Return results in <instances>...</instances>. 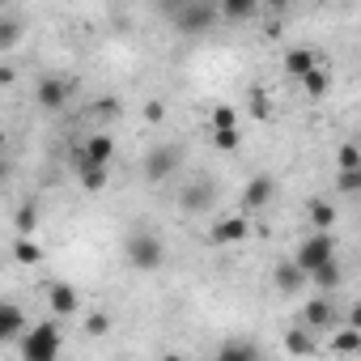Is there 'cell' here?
Wrapping results in <instances>:
<instances>
[{
	"instance_id": "6da1fadb",
	"label": "cell",
	"mask_w": 361,
	"mask_h": 361,
	"mask_svg": "<svg viewBox=\"0 0 361 361\" xmlns=\"http://www.w3.org/2000/svg\"><path fill=\"white\" fill-rule=\"evenodd\" d=\"M22 361H60V348H64V336L56 323H35L22 331Z\"/></svg>"
},
{
	"instance_id": "7a4b0ae2",
	"label": "cell",
	"mask_w": 361,
	"mask_h": 361,
	"mask_svg": "<svg viewBox=\"0 0 361 361\" xmlns=\"http://www.w3.org/2000/svg\"><path fill=\"white\" fill-rule=\"evenodd\" d=\"M123 251H128V264L136 272H157L166 264V243L153 230H132L128 243H123Z\"/></svg>"
},
{
	"instance_id": "3957f363",
	"label": "cell",
	"mask_w": 361,
	"mask_h": 361,
	"mask_svg": "<svg viewBox=\"0 0 361 361\" xmlns=\"http://www.w3.org/2000/svg\"><path fill=\"white\" fill-rule=\"evenodd\" d=\"M170 18H174L178 30L200 35V30H209L221 13H217V5H209V0H183V5H170Z\"/></svg>"
},
{
	"instance_id": "277c9868",
	"label": "cell",
	"mask_w": 361,
	"mask_h": 361,
	"mask_svg": "<svg viewBox=\"0 0 361 361\" xmlns=\"http://www.w3.org/2000/svg\"><path fill=\"white\" fill-rule=\"evenodd\" d=\"M327 259H336V238H331V234H310V238L298 247V255H293L289 264H293L302 276H310V272L323 268Z\"/></svg>"
},
{
	"instance_id": "5b68a950",
	"label": "cell",
	"mask_w": 361,
	"mask_h": 361,
	"mask_svg": "<svg viewBox=\"0 0 361 361\" xmlns=\"http://www.w3.org/2000/svg\"><path fill=\"white\" fill-rule=\"evenodd\" d=\"M178 204H183V213H209L217 204V183L204 174H196L192 183L183 188V196H178Z\"/></svg>"
},
{
	"instance_id": "8992f818",
	"label": "cell",
	"mask_w": 361,
	"mask_h": 361,
	"mask_svg": "<svg viewBox=\"0 0 361 361\" xmlns=\"http://www.w3.org/2000/svg\"><path fill=\"white\" fill-rule=\"evenodd\" d=\"M302 314H306V331L314 336V331H331L336 323H340V310H336V302L331 298H310L306 306H302Z\"/></svg>"
},
{
	"instance_id": "52a82bcc",
	"label": "cell",
	"mask_w": 361,
	"mask_h": 361,
	"mask_svg": "<svg viewBox=\"0 0 361 361\" xmlns=\"http://www.w3.org/2000/svg\"><path fill=\"white\" fill-rule=\"evenodd\" d=\"M178 161H183V153H178L174 145H157L145 157V178H149V183H161V178H170L178 170Z\"/></svg>"
},
{
	"instance_id": "ba28073f",
	"label": "cell",
	"mask_w": 361,
	"mask_h": 361,
	"mask_svg": "<svg viewBox=\"0 0 361 361\" xmlns=\"http://www.w3.org/2000/svg\"><path fill=\"white\" fill-rule=\"evenodd\" d=\"M68 90H73V85H68L64 77H51V73H47V77H39V85H35V102H39L43 111H60V106L68 102Z\"/></svg>"
},
{
	"instance_id": "9c48e42d",
	"label": "cell",
	"mask_w": 361,
	"mask_h": 361,
	"mask_svg": "<svg viewBox=\"0 0 361 361\" xmlns=\"http://www.w3.org/2000/svg\"><path fill=\"white\" fill-rule=\"evenodd\" d=\"M26 327H30V323H26V310H22L18 302H9V298H0V344L22 340Z\"/></svg>"
},
{
	"instance_id": "30bf717a",
	"label": "cell",
	"mask_w": 361,
	"mask_h": 361,
	"mask_svg": "<svg viewBox=\"0 0 361 361\" xmlns=\"http://www.w3.org/2000/svg\"><path fill=\"white\" fill-rule=\"evenodd\" d=\"M272 192H276V183H272V178H268V174H255L251 183L243 188V217L259 213V209H264V204L272 200Z\"/></svg>"
},
{
	"instance_id": "8fae6325",
	"label": "cell",
	"mask_w": 361,
	"mask_h": 361,
	"mask_svg": "<svg viewBox=\"0 0 361 361\" xmlns=\"http://www.w3.org/2000/svg\"><path fill=\"white\" fill-rule=\"evenodd\" d=\"M47 302H51V310H56V314H77V310H81V293H77L68 281H51Z\"/></svg>"
},
{
	"instance_id": "7c38bea8",
	"label": "cell",
	"mask_w": 361,
	"mask_h": 361,
	"mask_svg": "<svg viewBox=\"0 0 361 361\" xmlns=\"http://www.w3.org/2000/svg\"><path fill=\"white\" fill-rule=\"evenodd\" d=\"M247 234H251V221H247L243 213H234V217H221L209 238H213V243H243Z\"/></svg>"
},
{
	"instance_id": "4fadbf2b",
	"label": "cell",
	"mask_w": 361,
	"mask_h": 361,
	"mask_svg": "<svg viewBox=\"0 0 361 361\" xmlns=\"http://www.w3.org/2000/svg\"><path fill=\"white\" fill-rule=\"evenodd\" d=\"M111 157H115V140L111 136H90L85 149H81V166H102L106 170Z\"/></svg>"
},
{
	"instance_id": "5bb4252c",
	"label": "cell",
	"mask_w": 361,
	"mask_h": 361,
	"mask_svg": "<svg viewBox=\"0 0 361 361\" xmlns=\"http://www.w3.org/2000/svg\"><path fill=\"white\" fill-rule=\"evenodd\" d=\"M319 68V56L310 51V47H289L285 51V73L289 77H306V73H314Z\"/></svg>"
},
{
	"instance_id": "9a60e30c",
	"label": "cell",
	"mask_w": 361,
	"mask_h": 361,
	"mask_svg": "<svg viewBox=\"0 0 361 361\" xmlns=\"http://www.w3.org/2000/svg\"><path fill=\"white\" fill-rule=\"evenodd\" d=\"M213 361H259V348H255L251 340H226V344L213 353Z\"/></svg>"
},
{
	"instance_id": "2e32d148",
	"label": "cell",
	"mask_w": 361,
	"mask_h": 361,
	"mask_svg": "<svg viewBox=\"0 0 361 361\" xmlns=\"http://www.w3.org/2000/svg\"><path fill=\"white\" fill-rule=\"evenodd\" d=\"M306 281H314L319 289H323V298H331V289H340V281H344V272H340V259H327L323 268H314Z\"/></svg>"
},
{
	"instance_id": "e0dca14e",
	"label": "cell",
	"mask_w": 361,
	"mask_h": 361,
	"mask_svg": "<svg viewBox=\"0 0 361 361\" xmlns=\"http://www.w3.org/2000/svg\"><path fill=\"white\" fill-rule=\"evenodd\" d=\"M272 281H276V289H281V293H298V289L306 285V276H302L289 259H281V264L272 268Z\"/></svg>"
},
{
	"instance_id": "ac0fdd59",
	"label": "cell",
	"mask_w": 361,
	"mask_h": 361,
	"mask_svg": "<svg viewBox=\"0 0 361 361\" xmlns=\"http://www.w3.org/2000/svg\"><path fill=\"white\" fill-rule=\"evenodd\" d=\"M310 209V221H314V234H331V226H336V209L327 204V200H306Z\"/></svg>"
},
{
	"instance_id": "d6986e66",
	"label": "cell",
	"mask_w": 361,
	"mask_h": 361,
	"mask_svg": "<svg viewBox=\"0 0 361 361\" xmlns=\"http://www.w3.org/2000/svg\"><path fill=\"white\" fill-rule=\"evenodd\" d=\"M285 353H293V357H310V353H314V336H310L306 327L285 331Z\"/></svg>"
},
{
	"instance_id": "ffe728a7",
	"label": "cell",
	"mask_w": 361,
	"mask_h": 361,
	"mask_svg": "<svg viewBox=\"0 0 361 361\" xmlns=\"http://www.w3.org/2000/svg\"><path fill=\"white\" fill-rule=\"evenodd\" d=\"M77 178H81L85 192H102V188H106V170H102V166H81V161H77Z\"/></svg>"
},
{
	"instance_id": "44dd1931",
	"label": "cell",
	"mask_w": 361,
	"mask_h": 361,
	"mask_svg": "<svg viewBox=\"0 0 361 361\" xmlns=\"http://www.w3.org/2000/svg\"><path fill=\"white\" fill-rule=\"evenodd\" d=\"M217 13H226V18L243 22V18H255V13H259V5H255V0H226V9H217Z\"/></svg>"
},
{
	"instance_id": "7402d4cb",
	"label": "cell",
	"mask_w": 361,
	"mask_h": 361,
	"mask_svg": "<svg viewBox=\"0 0 361 361\" xmlns=\"http://www.w3.org/2000/svg\"><path fill=\"white\" fill-rule=\"evenodd\" d=\"M302 85H306V94H310V98H323V94H327V68L319 64L314 73H306V77H302Z\"/></svg>"
},
{
	"instance_id": "603a6c76",
	"label": "cell",
	"mask_w": 361,
	"mask_h": 361,
	"mask_svg": "<svg viewBox=\"0 0 361 361\" xmlns=\"http://www.w3.org/2000/svg\"><path fill=\"white\" fill-rule=\"evenodd\" d=\"M13 259H18V264H39L43 251L35 247V238H18V243H13Z\"/></svg>"
},
{
	"instance_id": "cb8c5ba5",
	"label": "cell",
	"mask_w": 361,
	"mask_h": 361,
	"mask_svg": "<svg viewBox=\"0 0 361 361\" xmlns=\"http://www.w3.org/2000/svg\"><path fill=\"white\" fill-rule=\"evenodd\" d=\"M331 344H336L340 353H357V348H361V336H357V327H340V331L331 336Z\"/></svg>"
},
{
	"instance_id": "d4e9b609",
	"label": "cell",
	"mask_w": 361,
	"mask_h": 361,
	"mask_svg": "<svg viewBox=\"0 0 361 361\" xmlns=\"http://www.w3.org/2000/svg\"><path fill=\"white\" fill-rule=\"evenodd\" d=\"M353 170H361V153L357 145H340V174H353Z\"/></svg>"
},
{
	"instance_id": "484cf974",
	"label": "cell",
	"mask_w": 361,
	"mask_h": 361,
	"mask_svg": "<svg viewBox=\"0 0 361 361\" xmlns=\"http://www.w3.org/2000/svg\"><path fill=\"white\" fill-rule=\"evenodd\" d=\"M85 331H90V336H106V331H111V319H106L102 310H94V314L85 319Z\"/></svg>"
},
{
	"instance_id": "4316f807",
	"label": "cell",
	"mask_w": 361,
	"mask_h": 361,
	"mask_svg": "<svg viewBox=\"0 0 361 361\" xmlns=\"http://www.w3.org/2000/svg\"><path fill=\"white\" fill-rule=\"evenodd\" d=\"M234 128V111L230 106H213V132H226Z\"/></svg>"
},
{
	"instance_id": "83f0119b",
	"label": "cell",
	"mask_w": 361,
	"mask_h": 361,
	"mask_svg": "<svg viewBox=\"0 0 361 361\" xmlns=\"http://www.w3.org/2000/svg\"><path fill=\"white\" fill-rule=\"evenodd\" d=\"M213 145H217V149H238V128H226V132H213Z\"/></svg>"
},
{
	"instance_id": "f1b7e54d",
	"label": "cell",
	"mask_w": 361,
	"mask_h": 361,
	"mask_svg": "<svg viewBox=\"0 0 361 361\" xmlns=\"http://www.w3.org/2000/svg\"><path fill=\"white\" fill-rule=\"evenodd\" d=\"M18 35H22V26H18V22H0V47H13V43H18Z\"/></svg>"
},
{
	"instance_id": "f546056e",
	"label": "cell",
	"mask_w": 361,
	"mask_h": 361,
	"mask_svg": "<svg viewBox=\"0 0 361 361\" xmlns=\"http://www.w3.org/2000/svg\"><path fill=\"white\" fill-rule=\"evenodd\" d=\"M340 192H344V196L361 192V170H353V174H340Z\"/></svg>"
},
{
	"instance_id": "4dcf8cb0",
	"label": "cell",
	"mask_w": 361,
	"mask_h": 361,
	"mask_svg": "<svg viewBox=\"0 0 361 361\" xmlns=\"http://www.w3.org/2000/svg\"><path fill=\"white\" fill-rule=\"evenodd\" d=\"M251 106H255V115H268V94L255 90V94H251Z\"/></svg>"
},
{
	"instance_id": "1f68e13d",
	"label": "cell",
	"mask_w": 361,
	"mask_h": 361,
	"mask_svg": "<svg viewBox=\"0 0 361 361\" xmlns=\"http://www.w3.org/2000/svg\"><path fill=\"white\" fill-rule=\"evenodd\" d=\"M145 115H149V119H161L166 111H161V102H149V106H145Z\"/></svg>"
},
{
	"instance_id": "d6a6232c",
	"label": "cell",
	"mask_w": 361,
	"mask_h": 361,
	"mask_svg": "<svg viewBox=\"0 0 361 361\" xmlns=\"http://www.w3.org/2000/svg\"><path fill=\"white\" fill-rule=\"evenodd\" d=\"M5 178H9V161H5V157H0V183H5Z\"/></svg>"
},
{
	"instance_id": "836d02e7",
	"label": "cell",
	"mask_w": 361,
	"mask_h": 361,
	"mask_svg": "<svg viewBox=\"0 0 361 361\" xmlns=\"http://www.w3.org/2000/svg\"><path fill=\"white\" fill-rule=\"evenodd\" d=\"M0 145H5V132H0Z\"/></svg>"
}]
</instances>
